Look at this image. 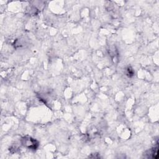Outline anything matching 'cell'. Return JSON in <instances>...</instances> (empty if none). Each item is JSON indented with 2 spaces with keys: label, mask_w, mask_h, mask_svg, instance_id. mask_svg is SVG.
<instances>
[{
  "label": "cell",
  "mask_w": 159,
  "mask_h": 159,
  "mask_svg": "<svg viewBox=\"0 0 159 159\" xmlns=\"http://www.w3.org/2000/svg\"><path fill=\"white\" fill-rule=\"evenodd\" d=\"M21 142L22 146L30 150H36L39 146L38 141L30 136L23 137L21 140Z\"/></svg>",
  "instance_id": "obj_1"
},
{
  "label": "cell",
  "mask_w": 159,
  "mask_h": 159,
  "mask_svg": "<svg viewBox=\"0 0 159 159\" xmlns=\"http://www.w3.org/2000/svg\"><path fill=\"white\" fill-rule=\"evenodd\" d=\"M149 156L148 157H151L153 158H158V146L155 148L149 150Z\"/></svg>",
  "instance_id": "obj_2"
},
{
  "label": "cell",
  "mask_w": 159,
  "mask_h": 159,
  "mask_svg": "<svg viewBox=\"0 0 159 159\" xmlns=\"http://www.w3.org/2000/svg\"><path fill=\"white\" fill-rule=\"evenodd\" d=\"M126 75L129 78H132L134 76L135 72L131 66H127L126 69Z\"/></svg>",
  "instance_id": "obj_3"
}]
</instances>
